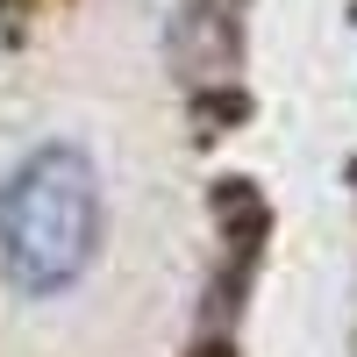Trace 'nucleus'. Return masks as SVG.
Wrapping results in <instances>:
<instances>
[{"label":"nucleus","instance_id":"obj_1","mask_svg":"<svg viewBox=\"0 0 357 357\" xmlns=\"http://www.w3.org/2000/svg\"><path fill=\"white\" fill-rule=\"evenodd\" d=\"M100 257V172L79 143L29 151L0 186V264L15 293H65Z\"/></svg>","mask_w":357,"mask_h":357}]
</instances>
